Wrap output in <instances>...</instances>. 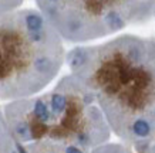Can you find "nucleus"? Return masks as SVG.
<instances>
[{
  "mask_svg": "<svg viewBox=\"0 0 155 153\" xmlns=\"http://www.w3.org/2000/svg\"><path fill=\"white\" fill-rule=\"evenodd\" d=\"M98 153H122L120 149H105V150H100Z\"/></svg>",
  "mask_w": 155,
  "mask_h": 153,
  "instance_id": "obj_7",
  "label": "nucleus"
},
{
  "mask_svg": "<svg viewBox=\"0 0 155 153\" xmlns=\"http://www.w3.org/2000/svg\"><path fill=\"white\" fill-rule=\"evenodd\" d=\"M64 41L88 43L155 16V0H36Z\"/></svg>",
  "mask_w": 155,
  "mask_h": 153,
  "instance_id": "obj_3",
  "label": "nucleus"
},
{
  "mask_svg": "<svg viewBox=\"0 0 155 153\" xmlns=\"http://www.w3.org/2000/svg\"><path fill=\"white\" fill-rule=\"evenodd\" d=\"M14 146H16V150H17V153H28L27 149L24 148V146L20 143V142H14Z\"/></svg>",
  "mask_w": 155,
  "mask_h": 153,
  "instance_id": "obj_6",
  "label": "nucleus"
},
{
  "mask_svg": "<svg viewBox=\"0 0 155 153\" xmlns=\"http://www.w3.org/2000/svg\"><path fill=\"white\" fill-rule=\"evenodd\" d=\"M2 129H3V119H2V115H0V132H2ZM5 149L7 148H6L5 142H3V138H0V153L5 152Z\"/></svg>",
  "mask_w": 155,
  "mask_h": 153,
  "instance_id": "obj_5",
  "label": "nucleus"
},
{
  "mask_svg": "<svg viewBox=\"0 0 155 153\" xmlns=\"http://www.w3.org/2000/svg\"><path fill=\"white\" fill-rule=\"evenodd\" d=\"M64 153H85V150L78 148V146H75V145H70V146H67L64 149Z\"/></svg>",
  "mask_w": 155,
  "mask_h": 153,
  "instance_id": "obj_4",
  "label": "nucleus"
},
{
  "mask_svg": "<svg viewBox=\"0 0 155 153\" xmlns=\"http://www.w3.org/2000/svg\"><path fill=\"white\" fill-rule=\"evenodd\" d=\"M63 38L37 10L0 16V98L36 94L66 61Z\"/></svg>",
  "mask_w": 155,
  "mask_h": 153,
  "instance_id": "obj_2",
  "label": "nucleus"
},
{
  "mask_svg": "<svg viewBox=\"0 0 155 153\" xmlns=\"http://www.w3.org/2000/svg\"><path fill=\"white\" fill-rule=\"evenodd\" d=\"M66 62L118 135L141 142L155 133V38L121 34L77 46Z\"/></svg>",
  "mask_w": 155,
  "mask_h": 153,
  "instance_id": "obj_1",
  "label": "nucleus"
},
{
  "mask_svg": "<svg viewBox=\"0 0 155 153\" xmlns=\"http://www.w3.org/2000/svg\"><path fill=\"white\" fill-rule=\"evenodd\" d=\"M44 153H58V152H56V150H46Z\"/></svg>",
  "mask_w": 155,
  "mask_h": 153,
  "instance_id": "obj_8",
  "label": "nucleus"
}]
</instances>
